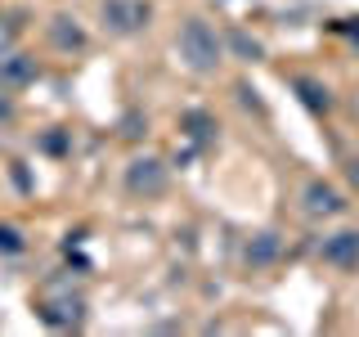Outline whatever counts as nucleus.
Segmentation results:
<instances>
[{
	"label": "nucleus",
	"mask_w": 359,
	"mask_h": 337,
	"mask_svg": "<svg viewBox=\"0 0 359 337\" xmlns=\"http://www.w3.org/2000/svg\"><path fill=\"white\" fill-rule=\"evenodd\" d=\"M175 54H180V63H184L189 72L211 77L224 63V37L211 27L207 18L194 14V18L180 22V32H175Z\"/></svg>",
	"instance_id": "nucleus-1"
},
{
	"label": "nucleus",
	"mask_w": 359,
	"mask_h": 337,
	"mask_svg": "<svg viewBox=\"0 0 359 337\" xmlns=\"http://www.w3.org/2000/svg\"><path fill=\"white\" fill-rule=\"evenodd\" d=\"M86 297H81V288H72V279H63V275H50L45 284L36 288V315L50 329H63V333H72V329H81L86 324Z\"/></svg>",
	"instance_id": "nucleus-2"
},
{
	"label": "nucleus",
	"mask_w": 359,
	"mask_h": 337,
	"mask_svg": "<svg viewBox=\"0 0 359 337\" xmlns=\"http://www.w3.org/2000/svg\"><path fill=\"white\" fill-rule=\"evenodd\" d=\"M121 185H126L130 198H162L166 189H171V166L162 162L157 153H135L126 162V176H121Z\"/></svg>",
	"instance_id": "nucleus-3"
},
{
	"label": "nucleus",
	"mask_w": 359,
	"mask_h": 337,
	"mask_svg": "<svg viewBox=\"0 0 359 337\" xmlns=\"http://www.w3.org/2000/svg\"><path fill=\"white\" fill-rule=\"evenodd\" d=\"M99 22L112 37H140L153 27V0H99Z\"/></svg>",
	"instance_id": "nucleus-4"
},
{
	"label": "nucleus",
	"mask_w": 359,
	"mask_h": 337,
	"mask_svg": "<svg viewBox=\"0 0 359 337\" xmlns=\"http://www.w3.org/2000/svg\"><path fill=\"white\" fill-rule=\"evenodd\" d=\"M346 207H351L346 194L328 180H306V189H301V216L306 220H337Z\"/></svg>",
	"instance_id": "nucleus-5"
},
{
	"label": "nucleus",
	"mask_w": 359,
	"mask_h": 337,
	"mask_svg": "<svg viewBox=\"0 0 359 337\" xmlns=\"http://www.w3.org/2000/svg\"><path fill=\"white\" fill-rule=\"evenodd\" d=\"M36 77H41L36 54H22V50L0 54V86L5 90H27V86H36Z\"/></svg>",
	"instance_id": "nucleus-6"
},
{
	"label": "nucleus",
	"mask_w": 359,
	"mask_h": 337,
	"mask_svg": "<svg viewBox=\"0 0 359 337\" xmlns=\"http://www.w3.org/2000/svg\"><path fill=\"white\" fill-rule=\"evenodd\" d=\"M323 265L332 270H359V230H337L319 243Z\"/></svg>",
	"instance_id": "nucleus-7"
},
{
	"label": "nucleus",
	"mask_w": 359,
	"mask_h": 337,
	"mask_svg": "<svg viewBox=\"0 0 359 337\" xmlns=\"http://www.w3.org/2000/svg\"><path fill=\"white\" fill-rule=\"evenodd\" d=\"M45 37H50V45H54L59 54H81L86 45H90L86 27H81L72 14H54L50 22H45Z\"/></svg>",
	"instance_id": "nucleus-8"
},
{
	"label": "nucleus",
	"mask_w": 359,
	"mask_h": 337,
	"mask_svg": "<svg viewBox=\"0 0 359 337\" xmlns=\"http://www.w3.org/2000/svg\"><path fill=\"white\" fill-rule=\"evenodd\" d=\"M278 256H283V234L278 230H256L252 239H247V247H243V261L252 270H269Z\"/></svg>",
	"instance_id": "nucleus-9"
},
{
	"label": "nucleus",
	"mask_w": 359,
	"mask_h": 337,
	"mask_svg": "<svg viewBox=\"0 0 359 337\" xmlns=\"http://www.w3.org/2000/svg\"><path fill=\"white\" fill-rule=\"evenodd\" d=\"M287 86L297 90V99H301V104H306V108L314 112V117H328V112H332V90L323 86L319 77H306V72H297Z\"/></svg>",
	"instance_id": "nucleus-10"
},
{
	"label": "nucleus",
	"mask_w": 359,
	"mask_h": 337,
	"mask_svg": "<svg viewBox=\"0 0 359 337\" xmlns=\"http://www.w3.org/2000/svg\"><path fill=\"white\" fill-rule=\"evenodd\" d=\"M180 131L189 135V144H194V149H211V144H216V117H211V112H202V108H189L184 117H180Z\"/></svg>",
	"instance_id": "nucleus-11"
},
{
	"label": "nucleus",
	"mask_w": 359,
	"mask_h": 337,
	"mask_svg": "<svg viewBox=\"0 0 359 337\" xmlns=\"http://www.w3.org/2000/svg\"><path fill=\"white\" fill-rule=\"evenodd\" d=\"M224 50H233L238 59H247V63H261L265 59V45L256 41V37H247L243 27H229L224 32Z\"/></svg>",
	"instance_id": "nucleus-12"
},
{
	"label": "nucleus",
	"mask_w": 359,
	"mask_h": 337,
	"mask_svg": "<svg viewBox=\"0 0 359 337\" xmlns=\"http://www.w3.org/2000/svg\"><path fill=\"white\" fill-rule=\"evenodd\" d=\"M22 252H27V234L18 225L0 220V256H22Z\"/></svg>",
	"instance_id": "nucleus-13"
},
{
	"label": "nucleus",
	"mask_w": 359,
	"mask_h": 337,
	"mask_svg": "<svg viewBox=\"0 0 359 337\" xmlns=\"http://www.w3.org/2000/svg\"><path fill=\"white\" fill-rule=\"evenodd\" d=\"M22 14H9V9H0V54L5 50H14V41H18V32H22Z\"/></svg>",
	"instance_id": "nucleus-14"
},
{
	"label": "nucleus",
	"mask_w": 359,
	"mask_h": 337,
	"mask_svg": "<svg viewBox=\"0 0 359 337\" xmlns=\"http://www.w3.org/2000/svg\"><path fill=\"white\" fill-rule=\"evenodd\" d=\"M117 131H121V140H140V135H149V117L144 112H126Z\"/></svg>",
	"instance_id": "nucleus-15"
},
{
	"label": "nucleus",
	"mask_w": 359,
	"mask_h": 337,
	"mask_svg": "<svg viewBox=\"0 0 359 337\" xmlns=\"http://www.w3.org/2000/svg\"><path fill=\"white\" fill-rule=\"evenodd\" d=\"M18 117V104H14V90L0 86V126H9V121Z\"/></svg>",
	"instance_id": "nucleus-16"
},
{
	"label": "nucleus",
	"mask_w": 359,
	"mask_h": 337,
	"mask_svg": "<svg viewBox=\"0 0 359 337\" xmlns=\"http://www.w3.org/2000/svg\"><path fill=\"white\" fill-rule=\"evenodd\" d=\"M332 32H341V37L359 41V18H337V22H332Z\"/></svg>",
	"instance_id": "nucleus-17"
},
{
	"label": "nucleus",
	"mask_w": 359,
	"mask_h": 337,
	"mask_svg": "<svg viewBox=\"0 0 359 337\" xmlns=\"http://www.w3.org/2000/svg\"><path fill=\"white\" fill-rule=\"evenodd\" d=\"M41 144H45V153H63V135H59V131H54V135H45Z\"/></svg>",
	"instance_id": "nucleus-18"
},
{
	"label": "nucleus",
	"mask_w": 359,
	"mask_h": 337,
	"mask_svg": "<svg viewBox=\"0 0 359 337\" xmlns=\"http://www.w3.org/2000/svg\"><path fill=\"white\" fill-rule=\"evenodd\" d=\"M346 176H351V185L359 189V157H355V162H351V166H346Z\"/></svg>",
	"instance_id": "nucleus-19"
}]
</instances>
